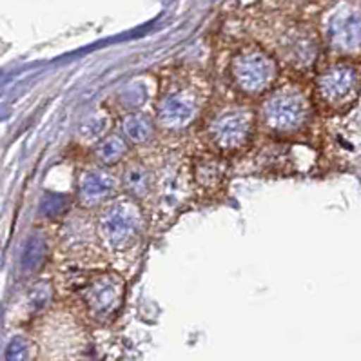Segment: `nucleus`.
<instances>
[{"label": "nucleus", "instance_id": "f3484780", "mask_svg": "<svg viewBox=\"0 0 361 361\" xmlns=\"http://www.w3.org/2000/svg\"><path fill=\"white\" fill-rule=\"evenodd\" d=\"M6 361H30V343L26 338L17 336L6 348Z\"/></svg>", "mask_w": 361, "mask_h": 361}, {"label": "nucleus", "instance_id": "7ed1b4c3", "mask_svg": "<svg viewBox=\"0 0 361 361\" xmlns=\"http://www.w3.org/2000/svg\"><path fill=\"white\" fill-rule=\"evenodd\" d=\"M94 224L100 249L113 258L131 255L140 247L147 231V218L142 204L126 195L104 205Z\"/></svg>", "mask_w": 361, "mask_h": 361}, {"label": "nucleus", "instance_id": "0eeeda50", "mask_svg": "<svg viewBox=\"0 0 361 361\" xmlns=\"http://www.w3.org/2000/svg\"><path fill=\"white\" fill-rule=\"evenodd\" d=\"M191 164L180 158H167L166 164L157 171V191H154V211L158 220H171L178 216L182 209L191 202L195 191Z\"/></svg>", "mask_w": 361, "mask_h": 361}, {"label": "nucleus", "instance_id": "39448f33", "mask_svg": "<svg viewBox=\"0 0 361 361\" xmlns=\"http://www.w3.org/2000/svg\"><path fill=\"white\" fill-rule=\"evenodd\" d=\"M229 77L243 98H262L280 80V64L264 47L243 46L231 59Z\"/></svg>", "mask_w": 361, "mask_h": 361}, {"label": "nucleus", "instance_id": "f8f14e48", "mask_svg": "<svg viewBox=\"0 0 361 361\" xmlns=\"http://www.w3.org/2000/svg\"><path fill=\"white\" fill-rule=\"evenodd\" d=\"M191 171L196 188L207 192L220 191L227 176L226 157H220L211 151L204 157L196 158L191 164Z\"/></svg>", "mask_w": 361, "mask_h": 361}, {"label": "nucleus", "instance_id": "20e7f679", "mask_svg": "<svg viewBox=\"0 0 361 361\" xmlns=\"http://www.w3.org/2000/svg\"><path fill=\"white\" fill-rule=\"evenodd\" d=\"M256 128V107L247 104L245 100H236L221 104L209 113L204 126V136L213 153L231 157L249 147Z\"/></svg>", "mask_w": 361, "mask_h": 361}, {"label": "nucleus", "instance_id": "9b49d317", "mask_svg": "<svg viewBox=\"0 0 361 361\" xmlns=\"http://www.w3.org/2000/svg\"><path fill=\"white\" fill-rule=\"evenodd\" d=\"M123 195L142 204L144 200L153 198L157 191V171L142 160L126 161L120 173Z\"/></svg>", "mask_w": 361, "mask_h": 361}, {"label": "nucleus", "instance_id": "f03ea898", "mask_svg": "<svg viewBox=\"0 0 361 361\" xmlns=\"http://www.w3.org/2000/svg\"><path fill=\"white\" fill-rule=\"evenodd\" d=\"M258 128L276 138L302 135L314 118V94L296 80L276 84L259 98Z\"/></svg>", "mask_w": 361, "mask_h": 361}, {"label": "nucleus", "instance_id": "9d476101", "mask_svg": "<svg viewBox=\"0 0 361 361\" xmlns=\"http://www.w3.org/2000/svg\"><path fill=\"white\" fill-rule=\"evenodd\" d=\"M329 44L343 55L361 51V13L354 9L338 11L327 26Z\"/></svg>", "mask_w": 361, "mask_h": 361}, {"label": "nucleus", "instance_id": "ddd939ff", "mask_svg": "<svg viewBox=\"0 0 361 361\" xmlns=\"http://www.w3.org/2000/svg\"><path fill=\"white\" fill-rule=\"evenodd\" d=\"M158 133V126L154 116L147 115L144 111H131L126 113L120 120V135L135 147H144L154 140Z\"/></svg>", "mask_w": 361, "mask_h": 361}, {"label": "nucleus", "instance_id": "4468645a", "mask_svg": "<svg viewBox=\"0 0 361 361\" xmlns=\"http://www.w3.org/2000/svg\"><path fill=\"white\" fill-rule=\"evenodd\" d=\"M131 154V144L120 133H109L106 138L93 145L94 164L113 169L118 164H126Z\"/></svg>", "mask_w": 361, "mask_h": 361}, {"label": "nucleus", "instance_id": "f257e3e1", "mask_svg": "<svg viewBox=\"0 0 361 361\" xmlns=\"http://www.w3.org/2000/svg\"><path fill=\"white\" fill-rule=\"evenodd\" d=\"M211 85L204 75L176 73L161 82L154 104L158 131L178 136L195 128L205 116Z\"/></svg>", "mask_w": 361, "mask_h": 361}, {"label": "nucleus", "instance_id": "6e6552de", "mask_svg": "<svg viewBox=\"0 0 361 361\" xmlns=\"http://www.w3.org/2000/svg\"><path fill=\"white\" fill-rule=\"evenodd\" d=\"M77 294L91 319L107 323L122 309L126 281L116 271H93L78 283Z\"/></svg>", "mask_w": 361, "mask_h": 361}, {"label": "nucleus", "instance_id": "dca6fc26", "mask_svg": "<svg viewBox=\"0 0 361 361\" xmlns=\"http://www.w3.org/2000/svg\"><path fill=\"white\" fill-rule=\"evenodd\" d=\"M47 252V245L46 240L42 236H33L27 243L26 251H24V258H22V264L27 271H35V269H39L44 262V256Z\"/></svg>", "mask_w": 361, "mask_h": 361}, {"label": "nucleus", "instance_id": "2eb2a0df", "mask_svg": "<svg viewBox=\"0 0 361 361\" xmlns=\"http://www.w3.org/2000/svg\"><path fill=\"white\" fill-rule=\"evenodd\" d=\"M111 129H113V118H111L109 111L97 109L82 122L78 135H80V140L85 145L93 147L94 144H98L102 138L109 135Z\"/></svg>", "mask_w": 361, "mask_h": 361}, {"label": "nucleus", "instance_id": "423d86ee", "mask_svg": "<svg viewBox=\"0 0 361 361\" xmlns=\"http://www.w3.org/2000/svg\"><path fill=\"white\" fill-rule=\"evenodd\" d=\"M312 94L329 113H347L361 94L360 68L347 60L329 64L316 77Z\"/></svg>", "mask_w": 361, "mask_h": 361}, {"label": "nucleus", "instance_id": "1a4fd4ad", "mask_svg": "<svg viewBox=\"0 0 361 361\" xmlns=\"http://www.w3.org/2000/svg\"><path fill=\"white\" fill-rule=\"evenodd\" d=\"M122 192L120 174L107 167H85L77 180V204L84 211H100Z\"/></svg>", "mask_w": 361, "mask_h": 361}]
</instances>
